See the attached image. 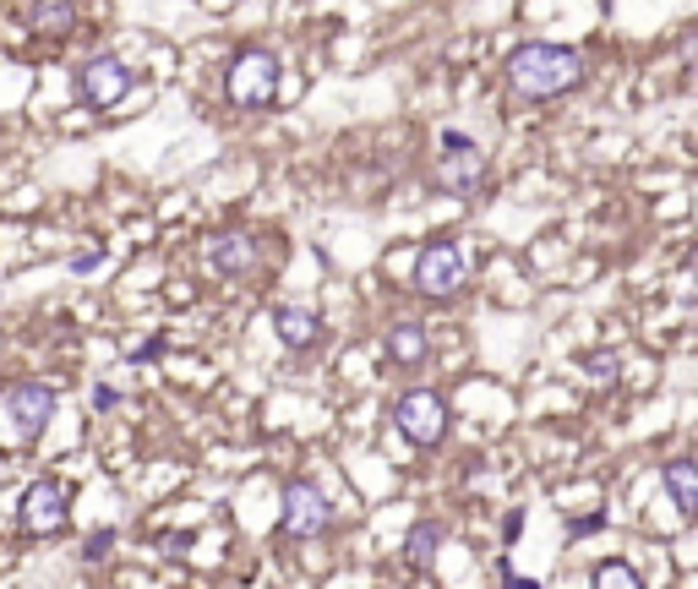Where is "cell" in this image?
<instances>
[{
	"instance_id": "cell-2",
	"label": "cell",
	"mask_w": 698,
	"mask_h": 589,
	"mask_svg": "<svg viewBox=\"0 0 698 589\" xmlns=\"http://www.w3.org/2000/svg\"><path fill=\"white\" fill-rule=\"evenodd\" d=\"M436 164H431V180H436V191H447V197H469L480 180H486V153H480V143H469L464 132H442L436 137Z\"/></svg>"
},
{
	"instance_id": "cell-1",
	"label": "cell",
	"mask_w": 698,
	"mask_h": 589,
	"mask_svg": "<svg viewBox=\"0 0 698 589\" xmlns=\"http://www.w3.org/2000/svg\"><path fill=\"white\" fill-rule=\"evenodd\" d=\"M508 82H513L524 99H557V93H567V88L584 82V55L567 49V44H546V38L519 44V49L508 55Z\"/></svg>"
},
{
	"instance_id": "cell-13",
	"label": "cell",
	"mask_w": 698,
	"mask_h": 589,
	"mask_svg": "<svg viewBox=\"0 0 698 589\" xmlns=\"http://www.w3.org/2000/svg\"><path fill=\"white\" fill-rule=\"evenodd\" d=\"M388 360L394 366H420L425 360V327L420 322H394L388 327Z\"/></svg>"
},
{
	"instance_id": "cell-15",
	"label": "cell",
	"mask_w": 698,
	"mask_h": 589,
	"mask_svg": "<svg viewBox=\"0 0 698 589\" xmlns=\"http://www.w3.org/2000/svg\"><path fill=\"white\" fill-rule=\"evenodd\" d=\"M27 22L38 27V33H49V38H60V33H71L77 27V5H27Z\"/></svg>"
},
{
	"instance_id": "cell-22",
	"label": "cell",
	"mask_w": 698,
	"mask_h": 589,
	"mask_svg": "<svg viewBox=\"0 0 698 589\" xmlns=\"http://www.w3.org/2000/svg\"><path fill=\"white\" fill-rule=\"evenodd\" d=\"M502 585H508V589H541V585H535V579H519V574H513L508 563H502Z\"/></svg>"
},
{
	"instance_id": "cell-18",
	"label": "cell",
	"mask_w": 698,
	"mask_h": 589,
	"mask_svg": "<svg viewBox=\"0 0 698 589\" xmlns=\"http://www.w3.org/2000/svg\"><path fill=\"white\" fill-rule=\"evenodd\" d=\"M93 268H104V246H88L71 257V274H93Z\"/></svg>"
},
{
	"instance_id": "cell-8",
	"label": "cell",
	"mask_w": 698,
	"mask_h": 589,
	"mask_svg": "<svg viewBox=\"0 0 698 589\" xmlns=\"http://www.w3.org/2000/svg\"><path fill=\"white\" fill-rule=\"evenodd\" d=\"M71 508V491L60 486V480H38V486H27V497H22V530L27 535H60L66 530V513Z\"/></svg>"
},
{
	"instance_id": "cell-12",
	"label": "cell",
	"mask_w": 698,
	"mask_h": 589,
	"mask_svg": "<svg viewBox=\"0 0 698 589\" xmlns=\"http://www.w3.org/2000/svg\"><path fill=\"white\" fill-rule=\"evenodd\" d=\"M274 333L284 338V349H311L317 333H322V322L311 311H300V305H279L274 311Z\"/></svg>"
},
{
	"instance_id": "cell-23",
	"label": "cell",
	"mask_w": 698,
	"mask_h": 589,
	"mask_svg": "<svg viewBox=\"0 0 698 589\" xmlns=\"http://www.w3.org/2000/svg\"><path fill=\"white\" fill-rule=\"evenodd\" d=\"M93 410H115V388H93Z\"/></svg>"
},
{
	"instance_id": "cell-24",
	"label": "cell",
	"mask_w": 698,
	"mask_h": 589,
	"mask_svg": "<svg viewBox=\"0 0 698 589\" xmlns=\"http://www.w3.org/2000/svg\"><path fill=\"white\" fill-rule=\"evenodd\" d=\"M519 530H524V513H508V524H502V535H508V541H519Z\"/></svg>"
},
{
	"instance_id": "cell-19",
	"label": "cell",
	"mask_w": 698,
	"mask_h": 589,
	"mask_svg": "<svg viewBox=\"0 0 698 589\" xmlns=\"http://www.w3.org/2000/svg\"><path fill=\"white\" fill-rule=\"evenodd\" d=\"M110 546H115V530H93V541H88V563H104Z\"/></svg>"
},
{
	"instance_id": "cell-10",
	"label": "cell",
	"mask_w": 698,
	"mask_h": 589,
	"mask_svg": "<svg viewBox=\"0 0 698 589\" xmlns=\"http://www.w3.org/2000/svg\"><path fill=\"white\" fill-rule=\"evenodd\" d=\"M257 263H263V246L252 235H241V230H224V235L208 241V268L219 279H246Z\"/></svg>"
},
{
	"instance_id": "cell-11",
	"label": "cell",
	"mask_w": 698,
	"mask_h": 589,
	"mask_svg": "<svg viewBox=\"0 0 698 589\" xmlns=\"http://www.w3.org/2000/svg\"><path fill=\"white\" fill-rule=\"evenodd\" d=\"M661 486H666V497H672V508L683 519H698V464L694 458H672L661 469Z\"/></svg>"
},
{
	"instance_id": "cell-3",
	"label": "cell",
	"mask_w": 698,
	"mask_h": 589,
	"mask_svg": "<svg viewBox=\"0 0 698 589\" xmlns=\"http://www.w3.org/2000/svg\"><path fill=\"white\" fill-rule=\"evenodd\" d=\"M279 93V55L274 49H246L235 55V66L224 71V99L241 110H263Z\"/></svg>"
},
{
	"instance_id": "cell-9",
	"label": "cell",
	"mask_w": 698,
	"mask_h": 589,
	"mask_svg": "<svg viewBox=\"0 0 698 589\" xmlns=\"http://www.w3.org/2000/svg\"><path fill=\"white\" fill-rule=\"evenodd\" d=\"M5 415L16 421V437L33 442L49 426V415H55V388H44V382H11L5 388Z\"/></svg>"
},
{
	"instance_id": "cell-26",
	"label": "cell",
	"mask_w": 698,
	"mask_h": 589,
	"mask_svg": "<svg viewBox=\"0 0 698 589\" xmlns=\"http://www.w3.org/2000/svg\"><path fill=\"white\" fill-rule=\"evenodd\" d=\"M694 274H698V252H694Z\"/></svg>"
},
{
	"instance_id": "cell-4",
	"label": "cell",
	"mask_w": 698,
	"mask_h": 589,
	"mask_svg": "<svg viewBox=\"0 0 698 589\" xmlns=\"http://www.w3.org/2000/svg\"><path fill=\"white\" fill-rule=\"evenodd\" d=\"M71 88H77V104H88V110H110V104L126 99V88H132V66H126L121 55L104 49V55H93V60L77 66Z\"/></svg>"
},
{
	"instance_id": "cell-14",
	"label": "cell",
	"mask_w": 698,
	"mask_h": 589,
	"mask_svg": "<svg viewBox=\"0 0 698 589\" xmlns=\"http://www.w3.org/2000/svg\"><path fill=\"white\" fill-rule=\"evenodd\" d=\"M436 546H442V524H436V519H420L416 530L405 535V557H410V568H431V563H436Z\"/></svg>"
},
{
	"instance_id": "cell-5",
	"label": "cell",
	"mask_w": 698,
	"mask_h": 589,
	"mask_svg": "<svg viewBox=\"0 0 698 589\" xmlns=\"http://www.w3.org/2000/svg\"><path fill=\"white\" fill-rule=\"evenodd\" d=\"M394 426L416 442V447H436V442L447 437V404L431 388H410L394 404Z\"/></svg>"
},
{
	"instance_id": "cell-16",
	"label": "cell",
	"mask_w": 698,
	"mask_h": 589,
	"mask_svg": "<svg viewBox=\"0 0 698 589\" xmlns=\"http://www.w3.org/2000/svg\"><path fill=\"white\" fill-rule=\"evenodd\" d=\"M589 589H644V585H639L633 563H622V557H606V563H595V579H589Z\"/></svg>"
},
{
	"instance_id": "cell-6",
	"label": "cell",
	"mask_w": 698,
	"mask_h": 589,
	"mask_svg": "<svg viewBox=\"0 0 698 589\" xmlns=\"http://www.w3.org/2000/svg\"><path fill=\"white\" fill-rule=\"evenodd\" d=\"M328 524H333L328 497H322L311 480H289V486H284V535L311 541V535H322Z\"/></svg>"
},
{
	"instance_id": "cell-17",
	"label": "cell",
	"mask_w": 698,
	"mask_h": 589,
	"mask_svg": "<svg viewBox=\"0 0 698 589\" xmlns=\"http://www.w3.org/2000/svg\"><path fill=\"white\" fill-rule=\"evenodd\" d=\"M584 371H589V382H595V388H611L622 366H617V355H606V349H595V355H584Z\"/></svg>"
},
{
	"instance_id": "cell-20",
	"label": "cell",
	"mask_w": 698,
	"mask_h": 589,
	"mask_svg": "<svg viewBox=\"0 0 698 589\" xmlns=\"http://www.w3.org/2000/svg\"><path fill=\"white\" fill-rule=\"evenodd\" d=\"M600 524H606V513H589V519H573V524H567V535H595Z\"/></svg>"
},
{
	"instance_id": "cell-21",
	"label": "cell",
	"mask_w": 698,
	"mask_h": 589,
	"mask_svg": "<svg viewBox=\"0 0 698 589\" xmlns=\"http://www.w3.org/2000/svg\"><path fill=\"white\" fill-rule=\"evenodd\" d=\"M191 541H197V535H191V530H180V535H169V541H164V552H169V557H180Z\"/></svg>"
},
{
	"instance_id": "cell-25",
	"label": "cell",
	"mask_w": 698,
	"mask_h": 589,
	"mask_svg": "<svg viewBox=\"0 0 698 589\" xmlns=\"http://www.w3.org/2000/svg\"><path fill=\"white\" fill-rule=\"evenodd\" d=\"M158 349H164V338H147V344H142V349H137V355H132V360H153Z\"/></svg>"
},
{
	"instance_id": "cell-7",
	"label": "cell",
	"mask_w": 698,
	"mask_h": 589,
	"mask_svg": "<svg viewBox=\"0 0 698 589\" xmlns=\"http://www.w3.org/2000/svg\"><path fill=\"white\" fill-rule=\"evenodd\" d=\"M464 274H469V263H464V252L453 246V241H431L425 252L416 257V290L420 294H453L464 285Z\"/></svg>"
}]
</instances>
